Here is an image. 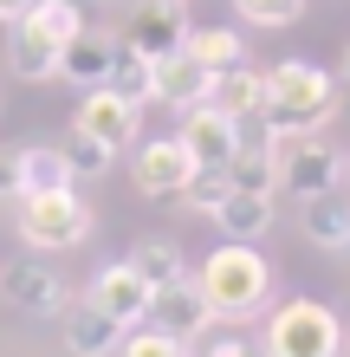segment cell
I'll list each match as a JSON object with an SVG mask.
<instances>
[{
	"label": "cell",
	"mask_w": 350,
	"mask_h": 357,
	"mask_svg": "<svg viewBox=\"0 0 350 357\" xmlns=\"http://www.w3.org/2000/svg\"><path fill=\"white\" fill-rule=\"evenodd\" d=\"M266 137H324L337 123V78L312 59H285L266 72Z\"/></svg>",
	"instance_id": "6da1fadb"
},
{
	"label": "cell",
	"mask_w": 350,
	"mask_h": 357,
	"mask_svg": "<svg viewBox=\"0 0 350 357\" xmlns=\"http://www.w3.org/2000/svg\"><path fill=\"white\" fill-rule=\"evenodd\" d=\"M201 299H208L214 319H253V312L273 299V266L253 241H221L195 273Z\"/></svg>",
	"instance_id": "7a4b0ae2"
},
{
	"label": "cell",
	"mask_w": 350,
	"mask_h": 357,
	"mask_svg": "<svg viewBox=\"0 0 350 357\" xmlns=\"http://www.w3.org/2000/svg\"><path fill=\"white\" fill-rule=\"evenodd\" d=\"M13 227L33 254H65V247H78L91 234V202L78 188H33V195H19Z\"/></svg>",
	"instance_id": "3957f363"
},
{
	"label": "cell",
	"mask_w": 350,
	"mask_h": 357,
	"mask_svg": "<svg viewBox=\"0 0 350 357\" xmlns=\"http://www.w3.org/2000/svg\"><path fill=\"white\" fill-rule=\"evenodd\" d=\"M266 357H344V325L331 305L318 299H285L273 319H266Z\"/></svg>",
	"instance_id": "277c9868"
},
{
	"label": "cell",
	"mask_w": 350,
	"mask_h": 357,
	"mask_svg": "<svg viewBox=\"0 0 350 357\" xmlns=\"http://www.w3.org/2000/svg\"><path fill=\"white\" fill-rule=\"evenodd\" d=\"M273 143V162H279V188L285 195H324V188L344 182V156L331 150L324 137H266Z\"/></svg>",
	"instance_id": "5b68a950"
},
{
	"label": "cell",
	"mask_w": 350,
	"mask_h": 357,
	"mask_svg": "<svg viewBox=\"0 0 350 357\" xmlns=\"http://www.w3.org/2000/svg\"><path fill=\"white\" fill-rule=\"evenodd\" d=\"M72 130H85V137H97L104 150H130L136 143V130H143V104H130V98H117L111 85H97V91H85L78 98V111H72Z\"/></svg>",
	"instance_id": "8992f818"
},
{
	"label": "cell",
	"mask_w": 350,
	"mask_h": 357,
	"mask_svg": "<svg viewBox=\"0 0 350 357\" xmlns=\"http://www.w3.org/2000/svg\"><path fill=\"white\" fill-rule=\"evenodd\" d=\"M182 150L195 156V169H228L234 150H240V117H228L221 104H195V111H182Z\"/></svg>",
	"instance_id": "52a82bcc"
},
{
	"label": "cell",
	"mask_w": 350,
	"mask_h": 357,
	"mask_svg": "<svg viewBox=\"0 0 350 357\" xmlns=\"http://www.w3.org/2000/svg\"><path fill=\"white\" fill-rule=\"evenodd\" d=\"M143 325H150V331H169V338H182V344H195L201 331L214 325V312H208V299H201V286L182 273V280H169V286H156V292H150V312H143Z\"/></svg>",
	"instance_id": "ba28073f"
},
{
	"label": "cell",
	"mask_w": 350,
	"mask_h": 357,
	"mask_svg": "<svg viewBox=\"0 0 350 357\" xmlns=\"http://www.w3.org/2000/svg\"><path fill=\"white\" fill-rule=\"evenodd\" d=\"M195 176V156L182 150V137H150L136 143V162H130V182L143 188L150 202H175Z\"/></svg>",
	"instance_id": "9c48e42d"
},
{
	"label": "cell",
	"mask_w": 350,
	"mask_h": 357,
	"mask_svg": "<svg viewBox=\"0 0 350 357\" xmlns=\"http://www.w3.org/2000/svg\"><path fill=\"white\" fill-rule=\"evenodd\" d=\"M150 292H156V286L143 280L130 260H111V266L91 273V292H85V299L104 312V319H117L123 331H130V325H143V312H150Z\"/></svg>",
	"instance_id": "30bf717a"
},
{
	"label": "cell",
	"mask_w": 350,
	"mask_h": 357,
	"mask_svg": "<svg viewBox=\"0 0 350 357\" xmlns=\"http://www.w3.org/2000/svg\"><path fill=\"white\" fill-rule=\"evenodd\" d=\"M0 286H7V299L19 305V312H33V319H58L72 299H65V280L46 266V260H19V266H7L0 273Z\"/></svg>",
	"instance_id": "8fae6325"
},
{
	"label": "cell",
	"mask_w": 350,
	"mask_h": 357,
	"mask_svg": "<svg viewBox=\"0 0 350 357\" xmlns=\"http://www.w3.org/2000/svg\"><path fill=\"white\" fill-rule=\"evenodd\" d=\"M214 98V72L195 66L189 52H162L156 59V104H169V111H195V104Z\"/></svg>",
	"instance_id": "7c38bea8"
},
{
	"label": "cell",
	"mask_w": 350,
	"mask_h": 357,
	"mask_svg": "<svg viewBox=\"0 0 350 357\" xmlns=\"http://www.w3.org/2000/svg\"><path fill=\"white\" fill-rule=\"evenodd\" d=\"M111 59H117V33H78L72 46H65V59H58V78L65 85H78V91H97L111 78Z\"/></svg>",
	"instance_id": "4fadbf2b"
},
{
	"label": "cell",
	"mask_w": 350,
	"mask_h": 357,
	"mask_svg": "<svg viewBox=\"0 0 350 357\" xmlns=\"http://www.w3.org/2000/svg\"><path fill=\"white\" fill-rule=\"evenodd\" d=\"M182 39H189V20H182V7H156V0H143V13L130 20L123 46H136L143 59H162V52H182Z\"/></svg>",
	"instance_id": "5bb4252c"
},
{
	"label": "cell",
	"mask_w": 350,
	"mask_h": 357,
	"mask_svg": "<svg viewBox=\"0 0 350 357\" xmlns=\"http://www.w3.org/2000/svg\"><path fill=\"white\" fill-rule=\"evenodd\" d=\"M58 319H65V351H72V357H117L123 325H117V319H104L91 299H85V305H65Z\"/></svg>",
	"instance_id": "9a60e30c"
},
{
	"label": "cell",
	"mask_w": 350,
	"mask_h": 357,
	"mask_svg": "<svg viewBox=\"0 0 350 357\" xmlns=\"http://www.w3.org/2000/svg\"><path fill=\"white\" fill-rule=\"evenodd\" d=\"M58 59H65V46H58V39L33 33L26 20H13V33H7V66H13V78L46 85V78H58Z\"/></svg>",
	"instance_id": "2e32d148"
},
{
	"label": "cell",
	"mask_w": 350,
	"mask_h": 357,
	"mask_svg": "<svg viewBox=\"0 0 350 357\" xmlns=\"http://www.w3.org/2000/svg\"><path fill=\"white\" fill-rule=\"evenodd\" d=\"M214 104L228 117H240V123H260V111H266V72L260 66H228V72H214Z\"/></svg>",
	"instance_id": "e0dca14e"
},
{
	"label": "cell",
	"mask_w": 350,
	"mask_h": 357,
	"mask_svg": "<svg viewBox=\"0 0 350 357\" xmlns=\"http://www.w3.org/2000/svg\"><path fill=\"white\" fill-rule=\"evenodd\" d=\"M214 227L228 241H266V227H273V195H246V188H228V202L214 208Z\"/></svg>",
	"instance_id": "ac0fdd59"
},
{
	"label": "cell",
	"mask_w": 350,
	"mask_h": 357,
	"mask_svg": "<svg viewBox=\"0 0 350 357\" xmlns=\"http://www.w3.org/2000/svg\"><path fill=\"white\" fill-rule=\"evenodd\" d=\"M305 241H312V247H331V254H350V202L337 195V188L305 195Z\"/></svg>",
	"instance_id": "d6986e66"
},
{
	"label": "cell",
	"mask_w": 350,
	"mask_h": 357,
	"mask_svg": "<svg viewBox=\"0 0 350 357\" xmlns=\"http://www.w3.org/2000/svg\"><path fill=\"white\" fill-rule=\"evenodd\" d=\"M104 85L117 98H130V104H156V59H143L136 46H123L117 39V59H111V78Z\"/></svg>",
	"instance_id": "ffe728a7"
},
{
	"label": "cell",
	"mask_w": 350,
	"mask_h": 357,
	"mask_svg": "<svg viewBox=\"0 0 350 357\" xmlns=\"http://www.w3.org/2000/svg\"><path fill=\"white\" fill-rule=\"evenodd\" d=\"M182 52H189L195 66H208V72H228V66H240V59H246V46H240L234 26H189Z\"/></svg>",
	"instance_id": "44dd1931"
},
{
	"label": "cell",
	"mask_w": 350,
	"mask_h": 357,
	"mask_svg": "<svg viewBox=\"0 0 350 357\" xmlns=\"http://www.w3.org/2000/svg\"><path fill=\"white\" fill-rule=\"evenodd\" d=\"M19 20H26L33 33L58 39V46H72V39L85 33V0H33V7L19 13Z\"/></svg>",
	"instance_id": "7402d4cb"
},
{
	"label": "cell",
	"mask_w": 350,
	"mask_h": 357,
	"mask_svg": "<svg viewBox=\"0 0 350 357\" xmlns=\"http://www.w3.org/2000/svg\"><path fill=\"white\" fill-rule=\"evenodd\" d=\"M19 176H26V195L33 188H72V162L58 143H26L19 150Z\"/></svg>",
	"instance_id": "603a6c76"
},
{
	"label": "cell",
	"mask_w": 350,
	"mask_h": 357,
	"mask_svg": "<svg viewBox=\"0 0 350 357\" xmlns=\"http://www.w3.org/2000/svg\"><path fill=\"white\" fill-rule=\"evenodd\" d=\"M130 266H136L150 286H169V280H182V273H189V266H182V247L162 241V234H143V241L130 247Z\"/></svg>",
	"instance_id": "cb8c5ba5"
},
{
	"label": "cell",
	"mask_w": 350,
	"mask_h": 357,
	"mask_svg": "<svg viewBox=\"0 0 350 357\" xmlns=\"http://www.w3.org/2000/svg\"><path fill=\"white\" fill-rule=\"evenodd\" d=\"M228 188H234V182H228V169H195V176H189V188H182L175 202L189 208V215H201V221H214V208L228 202Z\"/></svg>",
	"instance_id": "d4e9b609"
},
{
	"label": "cell",
	"mask_w": 350,
	"mask_h": 357,
	"mask_svg": "<svg viewBox=\"0 0 350 357\" xmlns=\"http://www.w3.org/2000/svg\"><path fill=\"white\" fill-rule=\"evenodd\" d=\"M58 150H65L72 176H104L111 162H117V150H104V143H97V137H85V130H72L65 143H58Z\"/></svg>",
	"instance_id": "484cf974"
},
{
	"label": "cell",
	"mask_w": 350,
	"mask_h": 357,
	"mask_svg": "<svg viewBox=\"0 0 350 357\" xmlns=\"http://www.w3.org/2000/svg\"><path fill=\"white\" fill-rule=\"evenodd\" d=\"M234 13L246 20V26H299L305 0H234Z\"/></svg>",
	"instance_id": "4316f807"
},
{
	"label": "cell",
	"mask_w": 350,
	"mask_h": 357,
	"mask_svg": "<svg viewBox=\"0 0 350 357\" xmlns=\"http://www.w3.org/2000/svg\"><path fill=\"white\" fill-rule=\"evenodd\" d=\"M117 357H195V351L182 344V338H169V331H150V325H143V331H130V338L117 344Z\"/></svg>",
	"instance_id": "83f0119b"
},
{
	"label": "cell",
	"mask_w": 350,
	"mask_h": 357,
	"mask_svg": "<svg viewBox=\"0 0 350 357\" xmlns=\"http://www.w3.org/2000/svg\"><path fill=\"white\" fill-rule=\"evenodd\" d=\"M201 357H266L253 338H240V331H214V338H208V351H201Z\"/></svg>",
	"instance_id": "f1b7e54d"
},
{
	"label": "cell",
	"mask_w": 350,
	"mask_h": 357,
	"mask_svg": "<svg viewBox=\"0 0 350 357\" xmlns=\"http://www.w3.org/2000/svg\"><path fill=\"white\" fill-rule=\"evenodd\" d=\"M26 195V176H19V150H0V202Z\"/></svg>",
	"instance_id": "f546056e"
},
{
	"label": "cell",
	"mask_w": 350,
	"mask_h": 357,
	"mask_svg": "<svg viewBox=\"0 0 350 357\" xmlns=\"http://www.w3.org/2000/svg\"><path fill=\"white\" fill-rule=\"evenodd\" d=\"M26 7H33V0H0V26H13V20L26 13Z\"/></svg>",
	"instance_id": "4dcf8cb0"
},
{
	"label": "cell",
	"mask_w": 350,
	"mask_h": 357,
	"mask_svg": "<svg viewBox=\"0 0 350 357\" xmlns=\"http://www.w3.org/2000/svg\"><path fill=\"white\" fill-rule=\"evenodd\" d=\"M337 85H350V46H344V66H337Z\"/></svg>",
	"instance_id": "1f68e13d"
},
{
	"label": "cell",
	"mask_w": 350,
	"mask_h": 357,
	"mask_svg": "<svg viewBox=\"0 0 350 357\" xmlns=\"http://www.w3.org/2000/svg\"><path fill=\"white\" fill-rule=\"evenodd\" d=\"M156 7H189V0H156Z\"/></svg>",
	"instance_id": "d6a6232c"
},
{
	"label": "cell",
	"mask_w": 350,
	"mask_h": 357,
	"mask_svg": "<svg viewBox=\"0 0 350 357\" xmlns=\"http://www.w3.org/2000/svg\"><path fill=\"white\" fill-rule=\"evenodd\" d=\"M344 182H350V156H344Z\"/></svg>",
	"instance_id": "836d02e7"
},
{
	"label": "cell",
	"mask_w": 350,
	"mask_h": 357,
	"mask_svg": "<svg viewBox=\"0 0 350 357\" xmlns=\"http://www.w3.org/2000/svg\"><path fill=\"white\" fill-rule=\"evenodd\" d=\"M85 7H91V0H85ZM97 7H104V0H97Z\"/></svg>",
	"instance_id": "e575fe53"
}]
</instances>
